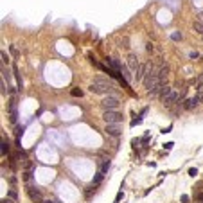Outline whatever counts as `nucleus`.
<instances>
[{
    "label": "nucleus",
    "instance_id": "cd10ccee",
    "mask_svg": "<svg viewBox=\"0 0 203 203\" xmlns=\"http://www.w3.org/2000/svg\"><path fill=\"white\" fill-rule=\"evenodd\" d=\"M173 146H174V144H173V142H167V144H165V149H171Z\"/></svg>",
    "mask_w": 203,
    "mask_h": 203
},
{
    "label": "nucleus",
    "instance_id": "39448f33",
    "mask_svg": "<svg viewBox=\"0 0 203 203\" xmlns=\"http://www.w3.org/2000/svg\"><path fill=\"white\" fill-rule=\"evenodd\" d=\"M128 67H129V70L135 74L137 70H139V67H140V63H139V58L135 56V54H129L128 56Z\"/></svg>",
    "mask_w": 203,
    "mask_h": 203
},
{
    "label": "nucleus",
    "instance_id": "9b49d317",
    "mask_svg": "<svg viewBox=\"0 0 203 203\" xmlns=\"http://www.w3.org/2000/svg\"><path fill=\"white\" fill-rule=\"evenodd\" d=\"M144 77H146V67L140 65V67H139V70L135 72V79H137V81H144Z\"/></svg>",
    "mask_w": 203,
    "mask_h": 203
},
{
    "label": "nucleus",
    "instance_id": "f03ea898",
    "mask_svg": "<svg viewBox=\"0 0 203 203\" xmlns=\"http://www.w3.org/2000/svg\"><path fill=\"white\" fill-rule=\"evenodd\" d=\"M102 119L106 124H121L122 121V113H119L117 110H106L102 113Z\"/></svg>",
    "mask_w": 203,
    "mask_h": 203
},
{
    "label": "nucleus",
    "instance_id": "412c9836",
    "mask_svg": "<svg viewBox=\"0 0 203 203\" xmlns=\"http://www.w3.org/2000/svg\"><path fill=\"white\" fill-rule=\"evenodd\" d=\"M9 198L16 201V191H15V189H11V191H9Z\"/></svg>",
    "mask_w": 203,
    "mask_h": 203
},
{
    "label": "nucleus",
    "instance_id": "2eb2a0df",
    "mask_svg": "<svg viewBox=\"0 0 203 203\" xmlns=\"http://www.w3.org/2000/svg\"><path fill=\"white\" fill-rule=\"evenodd\" d=\"M29 196H31L33 200H38V201H40V200H41L40 192H38V191H33V189H29Z\"/></svg>",
    "mask_w": 203,
    "mask_h": 203
},
{
    "label": "nucleus",
    "instance_id": "c85d7f7f",
    "mask_svg": "<svg viewBox=\"0 0 203 203\" xmlns=\"http://www.w3.org/2000/svg\"><path fill=\"white\" fill-rule=\"evenodd\" d=\"M45 203H56V201H45Z\"/></svg>",
    "mask_w": 203,
    "mask_h": 203
},
{
    "label": "nucleus",
    "instance_id": "423d86ee",
    "mask_svg": "<svg viewBox=\"0 0 203 203\" xmlns=\"http://www.w3.org/2000/svg\"><path fill=\"white\" fill-rule=\"evenodd\" d=\"M180 99H182V95H178V92H174V90H173V92L163 99V104H165V106H173L174 102H178Z\"/></svg>",
    "mask_w": 203,
    "mask_h": 203
},
{
    "label": "nucleus",
    "instance_id": "aec40b11",
    "mask_svg": "<svg viewBox=\"0 0 203 203\" xmlns=\"http://www.w3.org/2000/svg\"><path fill=\"white\" fill-rule=\"evenodd\" d=\"M72 95H74V97H81L83 92L79 90V88H74V90H72Z\"/></svg>",
    "mask_w": 203,
    "mask_h": 203
},
{
    "label": "nucleus",
    "instance_id": "1a4fd4ad",
    "mask_svg": "<svg viewBox=\"0 0 203 203\" xmlns=\"http://www.w3.org/2000/svg\"><path fill=\"white\" fill-rule=\"evenodd\" d=\"M167 72H169V70H167V65H162V67H160V68H158V79H160V83H165V79H167Z\"/></svg>",
    "mask_w": 203,
    "mask_h": 203
},
{
    "label": "nucleus",
    "instance_id": "b1692460",
    "mask_svg": "<svg viewBox=\"0 0 203 203\" xmlns=\"http://www.w3.org/2000/svg\"><path fill=\"white\" fill-rule=\"evenodd\" d=\"M196 200L200 203H203V192H198V194H196Z\"/></svg>",
    "mask_w": 203,
    "mask_h": 203
},
{
    "label": "nucleus",
    "instance_id": "ddd939ff",
    "mask_svg": "<svg viewBox=\"0 0 203 203\" xmlns=\"http://www.w3.org/2000/svg\"><path fill=\"white\" fill-rule=\"evenodd\" d=\"M171 92H173V88H171V86H165V84H163L162 88H160V97H162V101L165 99V97H167V95H169V94H171Z\"/></svg>",
    "mask_w": 203,
    "mask_h": 203
},
{
    "label": "nucleus",
    "instance_id": "4be33fe9",
    "mask_svg": "<svg viewBox=\"0 0 203 203\" xmlns=\"http://www.w3.org/2000/svg\"><path fill=\"white\" fill-rule=\"evenodd\" d=\"M189 174H191V176H196V174H198V169H196V167H191V169H189Z\"/></svg>",
    "mask_w": 203,
    "mask_h": 203
},
{
    "label": "nucleus",
    "instance_id": "a878e982",
    "mask_svg": "<svg viewBox=\"0 0 203 203\" xmlns=\"http://www.w3.org/2000/svg\"><path fill=\"white\" fill-rule=\"evenodd\" d=\"M11 88H7V92H9ZM2 94H5V81H2Z\"/></svg>",
    "mask_w": 203,
    "mask_h": 203
},
{
    "label": "nucleus",
    "instance_id": "f8f14e48",
    "mask_svg": "<svg viewBox=\"0 0 203 203\" xmlns=\"http://www.w3.org/2000/svg\"><path fill=\"white\" fill-rule=\"evenodd\" d=\"M146 113H147V108H144L142 112H140V115H139V117H135V119L131 121V128H135L137 124H140V122H142V119H144V115H146Z\"/></svg>",
    "mask_w": 203,
    "mask_h": 203
},
{
    "label": "nucleus",
    "instance_id": "f3484780",
    "mask_svg": "<svg viewBox=\"0 0 203 203\" xmlns=\"http://www.w3.org/2000/svg\"><path fill=\"white\" fill-rule=\"evenodd\" d=\"M5 153H9V144L5 142V139L2 140V155H5Z\"/></svg>",
    "mask_w": 203,
    "mask_h": 203
},
{
    "label": "nucleus",
    "instance_id": "7ed1b4c3",
    "mask_svg": "<svg viewBox=\"0 0 203 203\" xmlns=\"http://www.w3.org/2000/svg\"><path fill=\"white\" fill-rule=\"evenodd\" d=\"M101 106H102V110H104V112H106V110H119L121 102H119V99H117L115 95H106V97L102 99Z\"/></svg>",
    "mask_w": 203,
    "mask_h": 203
},
{
    "label": "nucleus",
    "instance_id": "0eeeda50",
    "mask_svg": "<svg viewBox=\"0 0 203 203\" xmlns=\"http://www.w3.org/2000/svg\"><path fill=\"white\" fill-rule=\"evenodd\" d=\"M9 121L16 122V101L15 99H11L9 102Z\"/></svg>",
    "mask_w": 203,
    "mask_h": 203
},
{
    "label": "nucleus",
    "instance_id": "4468645a",
    "mask_svg": "<svg viewBox=\"0 0 203 203\" xmlns=\"http://www.w3.org/2000/svg\"><path fill=\"white\" fill-rule=\"evenodd\" d=\"M192 27H194V31H196V33H200V34L203 36V23H201V22L196 20L194 23H192Z\"/></svg>",
    "mask_w": 203,
    "mask_h": 203
},
{
    "label": "nucleus",
    "instance_id": "393cba45",
    "mask_svg": "<svg viewBox=\"0 0 203 203\" xmlns=\"http://www.w3.org/2000/svg\"><path fill=\"white\" fill-rule=\"evenodd\" d=\"M2 61H4V63H7V61H9V58H7V54H5V52H2Z\"/></svg>",
    "mask_w": 203,
    "mask_h": 203
},
{
    "label": "nucleus",
    "instance_id": "6e6552de",
    "mask_svg": "<svg viewBox=\"0 0 203 203\" xmlns=\"http://www.w3.org/2000/svg\"><path fill=\"white\" fill-rule=\"evenodd\" d=\"M198 102H200V95H194V97H191V99L185 101V108H187V110H192L194 106H198Z\"/></svg>",
    "mask_w": 203,
    "mask_h": 203
},
{
    "label": "nucleus",
    "instance_id": "f257e3e1",
    "mask_svg": "<svg viewBox=\"0 0 203 203\" xmlns=\"http://www.w3.org/2000/svg\"><path fill=\"white\" fill-rule=\"evenodd\" d=\"M115 90V86H113V83L106 81V79H94L92 84H90V92H94V94H112Z\"/></svg>",
    "mask_w": 203,
    "mask_h": 203
},
{
    "label": "nucleus",
    "instance_id": "20e7f679",
    "mask_svg": "<svg viewBox=\"0 0 203 203\" xmlns=\"http://www.w3.org/2000/svg\"><path fill=\"white\" fill-rule=\"evenodd\" d=\"M106 135H110V137H121L122 135V128L119 124H106Z\"/></svg>",
    "mask_w": 203,
    "mask_h": 203
},
{
    "label": "nucleus",
    "instance_id": "6ab92c4d",
    "mask_svg": "<svg viewBox=\"0 0 203 203\" xmlns=\"http://www.w3.org/2000/svg\"><path fill=\"white\" fill-rule=\"evenodd\" d=\"M171 40H174V41L182 40V33H173V34H171Z\"/></svg>",
    "mask_w": 203,
    "mask_h": 203
},
{
    "label": "nucleus",
    "instance_id": "5701e85b",
    "mask_svg": "<svg viewBox=\"0 0 203 203\" xmlns=\"http://www.w3.org/2000/svg\"><path fill=\"white\" fill-rule=\"evenodd\" d=\"M122 196H124V192L121 191V192L117 194V198H115V203H119V201H121V200H122Z\"/></svg>",
    "mask_w": 203,
    "mask_h": 203
},
{
    "label": "nucleus",
    "instance_id": "9d476101",
    "mask_svg": "<svg viewBox=\"0 0 203 203\" xmlns=\"http://www.w3.org/2000/svg\"><path fill=\"white\" fill-rule=\"evenodd\" d=\"M108 63H110V67H112L115 72H121V70H122V65L115 60V58H108Z\"/></svg>",
    "mask_w": 203,
    "mask_h": 203
},
{
    "label": "nucleus",
    "instance_id": "a211bd4d",
    "mask_svg": "<svg viewBox=\"0 0 203 203\" xmlns=\"http://www.w3.org/2000/svg\"><path fill=\"white\" fill-rule=\"evenodd\" d=\"M2 74H4V79H7V81L11 79V74H9V72L5 70V67H4V65H2Z\"/></svg>",
    "mask_w": 203,
    "mask_h": 203
},
{
    "label": "nucleus",
    "instance_id": "bb28decb",
    "mask_svg": "<svg viewBox=\"0 0 203 203\" xmlns=\"http://www.w3.org/2000/svg\"><path fill=\"white\" fill-rule=\"evenodd\" d=\"M182 201L183 203H189V196H187V194H183V196H182Z\"/></svg>",
    "mask_w": 203,
    "mask_h": 203
},
{
    "label": "nucleus",
    "instance_id": "dca6fc26",
    "mask_svg": "<svg viewBox=\"0 0 203 203\" xmlns=\"http://www.w3.org/2000/svg\"><path fill=\"white\" fill-rule=\"evenodd\" d=\"M108 169H110V160H104V162H102V165H101V169H99V171H101L102 174H104V173H106Z\"/></svg>",
    "mask_w": 203,
    "mask_h": 203
}]
</instances>
